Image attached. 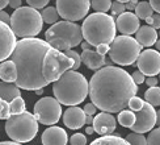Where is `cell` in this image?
Listing matches in <instances>:
<instances>
[{
	"mask_svg": "<svg viewBox=\"0 0 160 145\" xmlns=\"http://www.w3.org/2000/svg\"><path fill=\"white\" fill-rule=\"evenodd\" d=\"M68 136L67 132L61 127H50L46 128L42 133V144L43 145H67Z\"/></svg>",
	"mask_w": 160,
	"mask_h": 145,
	"instance_id": "cell-17",
	"label": "cell"
},
{
	"mask_svg": "<svg viewBox=\"0 0 160 145\" xmlns=\"http://www.w3.org/2000/svg\"><path fill=\"white\" fill-rule=\"evenodd\" d=\"M116 23V29H118L122 33V36H131L137 33V30L141 26L139 19L134 15L132 12H123L117 17Z\"/></svg>",
	"mask_w": 160,
	"mask_h": 145,
	"instance_id": "cell-15",
	"label": "cell"
},
{
	"mask_svg": "<svg viewBox=\"0 0 160 145\" xmlns=\"http://www.w3.org/2000/svg\"><path fill=\"white\" fill-rule=\"evenodd\" d=\"M25 100L21 98V96H18L16 99H13V100L9 103V114L11 115H20V114H22V112H25Z\"/></svg>",
	"mask_w": 160,
	"mask_h": 145,
	"instance_id": "cell-28",
	"label": "cell"
},
{
	"mask_svg": "<svg viewBox=\"0 0 160 145\" xmlns=\"http://www.w3.org/2000/svg\"><path fill=\"white\" fill-rule=\"evenodd\" d=\"M43 21L39 15V11H36L30 7H20L15 9L9 16V28L15 37L36 38V36L42 30Z\"/></svg>",
	"mask_w": 160,
	"mask_h": 145,
	"instance_id": "cell-6",
	"label": "cell"
},
{
	"mask_svg": "<svg viewBox=\"0 0 160 145\" xmlns=\"http://www.w3.org/2000/svg\"><path fill=\"white\" fill-rule=\"evenodd\" d=\"M9 104L0 99V120H7L9 119Z\"/></svg>",
	"mask_w": 160,
	"mask_h": 145,
	"instance_id": "cell-35",
	"label": "cell"
},
{
	"mask_svg": "<svg viewBox=\"0 0 160 145\" xmlns=\"http://www.w3.org/2000/svg\"><path fill=\"white\" fill-rule=\"evenodd\" d=\"M82 48H83V50H89V49H92V48H91V45H89V44H87L85 41L82 42Z\"/></svg>",
	"mask_w": 160,
	"mask_h": 145,
	"instance_id": "cell-49",
	"label": "cell"
},
{
	"mask_svg": "<svg viewBox=\"0 0 160 145\" xmlns=\"http://www.w3.org/2000/svg\"><path fill=\"white\" fill-rule=\"evenodd\" d=\"M144 21L147 23V25H148V26H151V25H152V19H151V17H147V19L144 20Z\"/></svg>",
	"mask_w": 160,
	"mask_h": 145,
	"instance_id": "cell-51",
	"label": "cell"
},
{
	"mask_svg": "<svg viewBox=\"0 0 160 145\" xmlns=\"http://www.w3.org/2000/svg\"><path fill=\"white\" fill-rule=\"evenodd\" d=\"M49 49L50 45L39 38H24L16 42L11 61L17 70L15 86L18 90L36 91L49 84L42 77V61Z\"/></svg>",
	"mask_w": 160,
	"mask_h": 145,
	"instance_id": "cell-2",
	"label": "cell"
},
{
	"mask_svg": "<svg viewBox=\"0 0 160 145\" xmlns=\"http://www.w3.org/2000/svg\"><path fill=\"white\" fill-rule=\"evenodd\" d=\"M39 15H41V19L43 23L50 24V25H54L55 23H58V19H59V15L55 9V7H51V5L45 7L42 12H39Z\"/></svg>",
	"mask_w": 160,
	"mask_h": 145,
	"instance_id": "cell-24",
	"label": "cell"
},
{
	"mask_svg": "<svg viewBox=\"0 0 160 145\" xmlns=\"http://www.w3.org/2000/svg\"><path fill=\"white\" fill-rule=\"evenodd\" d=\"M48 4H49L48 0H28V7H30V8L36 11L43 9L45 7H48Z\"/></svg>",
	"mask_w": 160,
	"mask_h": 145,
	"instance_id": "cell-36",
	"label": "cell"
},
{
	"mask_svg": "<svg viewBox=\"0 0 160 145\" xmlns=\"http://www.w3.org/2000/svg\"><path fill=\"white\" fill-rule=\"evenodd\" d=\"M63 54L66 57H68L72 59V62H74V66H72V70L76 71L79 67H80V65H82V59H80V54L79 53H76L75 50H66Z\"/></svg>",
	"mask_w": 160,
	"mask_h": 145,
	"instance_id": "cell-31",
	"label": "cell"
},
{
	"mask_svg": "<svg viewBox=\"0 0 160 145\" xmlns=\"http://www.w3.org/2000/svg\"><path fill=\"white\" fill-rule=\"evenodd\" d=\"M8 5L13 9H18L21 7V0H11V2H8Z\"/></svg>",
	"mask_w": 160,
	"mask_h": 145,
	"instance_id": "cell-45",
	"label": "cell"
},
{
	"mask_svg": "<svg viewBox=\"0 0 160 145\" xmlns=\"http://www.w3.org/2000/svg\"><path fill=\"white\" fill-rule=\"evenodd\" d=\"M125 140L130 145H147L144 135H139V133H130L126 136Z\"/></svg>",
	"mask_w": 160,
	"mask_h": 145,
	"instance_id": "cell-30",
	"label": "cell"
},
{
	"mask_svg": "<svg viewBox=\"0 0 160 145\" xmlns=\"http://www.w3.org/2000/svg\"><path fill=\"white\" fill-rule=\"evenodd\" d=\"M142 51V46L135 38L129 36H118L109 45V57L112 62L121 66H130L134 63Z\"/></svg>",
	"mask_w": 160,
	"mask_h": 145,
	"instance_id": "cell-8",
	"label": "cell"
},
{
	"mask_svg": "<svg viewBox=\"0 0 160 145\" xmlns=\"http://www.w3.org/2000/svg\"><path fill=\"white\" fill-rule=\"evenodd\" d=\"M7 5H8V0H0V11H4Z\"/></svg>",
	"mask_w": 160,
	"mask_h": 145,
	"instance_id": "cell-47",
	"label": "cell"
},
{
	"mask_svg": "<svg viewBox=\"0 0 160 145\" xmlns=\"http://www.w3.org/2000/svg\"><path fill=\"white\" fill-rule=\"evenodd\" d=\"M144 99L146 103H148L150 105H159L160 104V89L158 87H150L147 91L144 92Z\"/></svg>",
	"mask_w": 160,
	"mask_h": 145,
	"instance_id": "cell-27",
	"label": "cell"
},
{
	"mask_svg": "<svg viewBox=\"0 0 160 145\" xmlns=\"http://www.w3.org/2000/svg\"><path fill=\"white\" fill-rule=\"evenodd\" d=\"M82 28V36L87 44L92 46L110 45L116 38V23L114 19L106 13H92L87 16Z\"/></svg>",
	"mask_w": 160,
	"mask_h": 145,
	"instance_id": "cell-4",
	"label": "cell"
},
{
	"mask_svg": "<svg viewBox=\"0 0 160 145\" xmlns=\"http://www.w3.org/2000/svg\"><path fill=\"white\" fill-rule=\"evenodd\" d=\"M135 41L142 46V48H148L152 46L158 41V32L148 25L139 26V29L135 33Z\"/></svg>",
	"mask_w": 160,
	"mask_h": 145,
	"instance_id": "cell-20",
	"label": "cell"
},
{
	"mask_svg": "<svg viewBox=\"0 0 160 145\" xmlns=\"http://www.w3.org/2000/svg\"><path fill=\"white\" fill-rule=\"evenodd\" d=\"M93 132H96L100 136H109L112 135L116 129V117H113V115L106 114V112H100L96 117H93Z\"/></svg>",
	"mask_w": 160,
	"mask_h": 145,
	"instance_id": "cell-16",
	"label": "cell"
},
{
	"mask_svg": "<svg viewBox=\"0 0 160 145\" xmlns=\"http://www.w3.org/2000/svg\"><path fill=\"white\" fill-rule=\"evenodd\" d=\"M118 123L125 128H131L135 123V115L134 112H131L130 110H123L121 112H118V117H117Z\"/></svg>",
	"mask_w": 160,
	"mask_h": 145,
	"instance_id": "cell-25",
	"label": "cell"
},
{
	"mask_svg": "<svg viewBox=\"0 0 160 145\" xmlns=\"http://www.w3.org/2000/svg\"><path fill=\"white\" fill-rule=\"evenodd\" d=\"M137 66L143 75L156 77L160 71V54L159 51L147 49L141 51L137 59Z\"/></svg>",
	"mask_w": 160,
	"mask_h": 145,
	"instance_id": "cell-13",
	"label": "cell"
},
{
	"mask_svg": "<svg viewBox=\"0 0 160 145\" xmlns=\"http://www.w3.org/2000/svg\"><path fill=\"white\" fill-rule=\"evenodd\" d=\"M137 4H138L137 0H128V2L125 3V9H128V11H134L135 7H137Z\"/></svg>",
	"mask_w": 160,
	"mask_h": 145,
	"instance_id": "cell-42",
	"label": "cell"
},
{
	"mask_svg": "<svg viewBox=\"0 0 160 145\" xmlns=\"http://www.w3.org/2000/svg\"><path fill=\"white\" fill-rule=\"evenodd\" d=\"M96 53H98L100 56L108 54V53H109V45H100V46H97Z\"/></svg>",
	"mask_w": 160,
	"mask_h": 145,
	"instance_id": "cell-41",
	"label": "cell"
},
{
	"mask_svg": "<svg viewBox=\"0 0 160 145\" xmlns=\"http://www.w3.org/2000/svg\"><path fill=\"white\" fill-rule=\"evenodd\" d=\"M74 62L66 57L62 51L50 48L43 57L42 61V77L48 83L58 81L66 71L72 70Z\"/></svg>",
	"mask_w": 160,
	"mask_h": 145,
	"instance_id": "cell-9",
	"label": "cell"
},
{
	"mask_svg": "<svg viewBox=\"0 0 160 145\" xmlns=\"http://www.w3.org/2000/svg\"><path fill=\"white\" fill-rule=\"evenodd\" d=\"M146 142L147 145H160V129L155 128L154 131H151L148 137L146 138Z\"/></svg>",
	"mask_w": 160,
	"mask_h": 145,
	"instance_id": "cell-33",
	"label": "cell"
},
{
	"mask_svg": "<svg viewBox=\"0 0 160 145\" xmlns=\"http://www.w3.org/2000/svg\"><path fill=\"white\" fill-rule=\"evenodd\" d=\"M135 13L134 15L138 17V19H143L146 20L147 17H151L152 15H154V11L151 9V7L147 2H141V3H138L137 7H135Z\"/></svg>",
	"mask_w": 160,
	"mask_h": 145,
	"instance_id": "cell-26",
	"label": "cell"
},
{
	"mask_svg": "<svg viewBox=\"0 0 160 145\" xmlns=\"http://www.w3.org/2000/svg\"><path fill=\"white\" fill-rule=\"evenodd\" d=\"M82 62L88 67L89 70H100L104 67V65H106V59L105 56H100L96 50H83L82 56H80Z\"/></svg>",
	"mask_w": 160,
	"mask_h": 145,
	"instance_id": "cell-19",
	"label": "cell"
},
{
	"mask_svg": "<svg viewBox=\"0 0 160 145\" xmlns=\"http://www.w3.org/2000/svg\"><path fill=\"white\" fill-rule=\"evenodd\" d=\"M143 104H144V100H143L142 98L132 96L130 100H129V103H128V107L130 108L131 112H137V111H139V110L143 107Z\"/></svg>",
	"mask_w": 160,
	"mask_h": 145,
	"instance_id": "cell-32",
	"label": "cell"
},
{
	"mask_svg": "<svg viewBox=\"0 0 160 145\" xmlns=\"http://www.w3.org/2000/svg\"><path fill=\"white\" fill-rule=\"evenodd\" d=\"M52 92L59 104L75 107L88 96V81L82 72L68 70L54 82Z\"/></svg>",
	"mask_w": 160,
	"mask_h": 145,
	"instance_id": "cell-3",
	"label": "cell"
},
{
	"mask_svg": "<svg viewBox=\"0 0 160 145\" xmlns=\"http://www.w3.org/2000/svg\"><path fill=\"white\" fill-rule=\"evenodd\" d=\"M154 45L156 46V51H158V50H159V48H160V41H159V40H158V41H156Z\"/></svg>",
	"mask_w": 160,
	"mask_h": 145,
	"instance_id": "cell-54",
	"label": "cell"
},
{
	"mask_svg": "<svg viewBox=\"0 0 160 145\" xmlns=\"http://www.w3.org/2000/svg\"><path fill=\"white\" fill-rule=\"evenodd\" d=\"M110 9H112V15H110L112 17L113 16H119L121 13L125 12V2H121V0H118V2H113Z\"/></svg>",
	"mask_w": 160,
	"mask_h": 145,
	"instance_id": "cell-34",
	"label": "cell"
},
{
	"mask_svg": "<svg viewBox=\"0 0 160 145\" xmlns=\"http://www.w3.org/2000/svg\"><path fill=\"white\" fill-rule=\"evenodd\" d=\"M89 4L96 11V13H105L112 7V2L109 0H95V2H89Z\"/></svg>",
	"mask_w": 160,
	"mask_h": 145,
	"instance_id": "cell-29",
	"label": "cell"
},
{
	"mask_svg": "<svg viewBox=\"0 0 160 145\" xmlns=\"http://www.w3.org/2000/svg\"><path fill=\"white\" fill-rule=\"evenodd\" d=\"M148 4H150V7H151L152 11H154V9H155V12H159V11H160V3L158 2V0H151Z\"/></svg>",
	"mask_w": 160,
	"mask_h": 145,
	"instance_id": "cell-46",
	"label": "cell"
},
{
	"mask_svg": "<svg viewBox=\"0 0 160 145\" xmlns=\"http://www.w3.org/2000/svg\"><path fill=\"white\" fill-rule=\"evenodd\" d=\"M63 123L67 128L79 129L85 124V114L80 107H70L63 114Z\"/></svg>",
	"mask_w": 160,
	"mask_h": 145,
	"instance_id": "cell-18",
	"label": "cell"
},
{
	"mask_svg": "<svg viewBox=\"0 0 160 145\" xmlns=\"http://www.w3.org/2000/svg\"><path fill=\"white\" fill-rule=\"evenodd\" d=\"M5 132L13 142L22 145L36 137L38 132V123L33 114L25 111L20 115H11L9 119H7Z\"/></svg>",
	"mask_w": 160,
	"mask_h": 145,
	"instance_id": "cell-7",
	"label": "cell"
},
{
	"mask_svg": "<svg viewBox=\"0 0 160 145\" xmlns=\"http://www.w3.org/2000/svg\"><path fill=\"white\" fill-rule=\"evenodd\" d=\"M93 123V117L91 115H85V124H92Z\"/></svg>",
	"mask_w": 160,
	"mask_h": 145,
	"instance_id": "cell-48",
	"label": "cell"
},
{
	"mask_svg": "<svg viewBox=\"0 0 160 145\" xmlns=\"http://www.w3.org/2000/svg\"><path fill=\"white\" fill-rule=\"evenodd\" d=\"M0 145H21V144H17V142H13V141H2Z\"/></svg>",
	"mask_w": 160,
	"mask_h": 145,
	"instance_id": "cell-50",
	"label": "cell"
},
{
	"mask_svg": "<svg viewBox=\"0 0 160 145\" xmlns=\"http://www.w3.org/2000/svg\"><path fill=\"white\" fill-rule=\"evenodd\" d=\"M18 96H21L20 90L13 83L0 82V99H2V100H4L9 104L13 99H16Z\"/></svg>",
	"mask_w": 160,
	"mask_h": 145,
	"instance_id": "cell-22",
	"label": "cell"
},
{
	"mask_svg": "<svg viewBox=\"0 0 160 145\" xmlns=\"http://www.w3.org/2000/svg\"><path fill=\"white\" fill-rule=\"evenodd\" d=\"M135 115V123L134 125L130 128L134 131V133H139V135H143L146 132H150L152 131V128L155 127V124H159V112L155 111V108L150 105L148 103L143 104V107L134 112Z\"/></svg>",
	"mask_w": 160,
	"mask_h": 145,
	"instance_id": "cell-12",
	"label": "cell"
},
{
	"mask_svg": "<svg viewBox=\"0 0 160 145\" xmlns=\"http://www.w3.org/2000/svg\"><path fill=\"white\" fill-rule=\"evenodd\" d=\"M62 115V107L54 98L45 96L34 104V119L43 125H52L59 121Z\"/></svg>",
	"mask_w": 160,
	"mask_h": 145,
	"instance_id": "cell-10",
	"label": "cell"
},
{
	"mask_svg": "<svg viewBox=\"0 0 160 145\" xmlns=\"http://www.w3.org/2000/svg\"><path fill=\"white\" fill-rule=\"evenodd\" d=\"M36 94H37V95H42V94H43V89H41V90H36Z\"/></svg>",
	"mask_w": 160,
	"mask_h": 145,
	"instance_id": "cell-53",
	"label": "cell"
},
{
	"mask_svg": "<svg viewBox=\"0 0 160 145\" xmlns=\"http://www.w3.org/2000/svg\"><path fill=\"white\" fill-rule=\"evenodd\" d=\"M91 8V4L88 0H75V2H70V0H58L55 9L58 15L64 19V21H79L87 16Z\"/></svg>",
	"mask_w": 160,
	"mask_h": 145,
	"instance_id": "cell-11",
	"label": "cell"
},
{
	"mask_svg": "<svg viewBox=\"0 0 160 145\" xmlns=\"http://www.w3.org/2000/svg\"><path fill=\"white\" fill-rule=\"evenodd\" d=\"M16 78H17V70L15 63L11 59H7V61L0 63V79H2V82L13 83L16 82Z\"/></svg>",
	"mask_w": 160,
	"mask_h": 145,
	"instance_id": "cell-21",
	"label": "cell"
},
{
	"mask_svg": "<svg viewBox=\"0 0 160 145\" xmlns=\"http://www.w3.org/2000/svg\"><path fill=\"white\" fill-rule=\"evenodd\" d=\"M89 145H130V144L119 135H109L96 138Z\"/></svg>",
	"mask_w": 160,
	"mask_h": 145,
	"instance_id": "cell-23",
	"label": "cell"
},
{
	"mask_svg": "<svg viewBox=\"0 0 160 145\" xmlns=\"http://www.w3.org/2000/svg\"><path fill=\"white\" fill-rule=\"evenodd\" d=\"M46 40L45 41L50 45V48L66 51L71 50V48H75L79 44H82V28L80 25L70 21H58L45 33Z\"/></svg>",
	"mask_w": 160,
	"mask_h": 145,
	"instance_id": "cell-5",
	"label": "cell"
},
{
	"mask_svg": "<svg viewBox=\"0 0 160 145\" xmlns=\"http://www.w3.org/2000/svg\"><path fill=\"white\" fill-rule=\"evenodd\" d=\"M85 131H87V133H88V135H92V133H93V128H92V127H88Z\"/></svg>",
	"mask_w": 160,
	"mask_h": 145,
	"instance_id": "cell-52",
	"label": "cell"
},
{
	"mask_svg": "<svg viewBox=\"0 0 160 145\" xmlns=\"http://www.w3.org/2000/svg\"><path fill=\"white\" fill-rule=\"evenodd\" d=\"M131 79H132V82H134V83L138 86V84H142V83L144 82V75H143V74H142V72L139 71V70H137V71L132 72Z\"/></svg>",
	"mask_w": 160,
	"mask_h": 145,
	"instance_id": "cell-38",
	"label": "cell"
},
{
	"mask_svg": "<svg viewBox=\"0 0 160 145\" xmlns=\"http://www.w3.org/2000/svg\"><path fill=\"white\" fill-rule=\"evenodd\" d=\"M96 110H97V108H96L92 103H88V104H87L85 107H84L83 111H84V114H85V115H91V116H92V115H95V114H96Z\"/></svg>",
	"mask_w": 160,
	"mask_h": 145,
	"instance_id": "cell-39",
	"label": "cell"
},
{
	"mask_svg": "<svg viewBox=\"0 0 160 145\" xmlns=\"http://www.w3.org/2000/svg\"><path fill=\"white\" fill-rule=\"evenodd\" d=\"M137 92L138 86L132 82L131 75L117 66H105L97 70L88 82L92 104L110 115L123 111Z\"/></svg>",
	"mask_w": 160,
	"mask_h": 145,
	"instance_id": "cell-1",
	"label": "cell"
},
{
	"mask_svg": "<svg viewBox=\"0 0 160 145\" xmlns=\"http://www.w3.org/2000/svg\"><path fill=\"white\" fill-rule=\"evenodd\" d=\"M16 37L12 33L8 24L0 21V62H4L11 57L16 46Z\"/></svg>",
	"mask_w": 160,
	"mask_h": 145,
	"instance_id": "cell-14",
	"label": "cell"
},
{
	"mask_svg": "<svg viewBox=\"0 0 160 145\" xmlns=\"http://www.w3.org/2000/svg\"><path fill=\"white\" fill-rule=\"evenodd\" d=\"M71 145H85L87 144V137L82 133H75L71 136V140H70Z\"/></svg>",
	"mask_w": 160,
	"mask_h": 145,
	"instance_id": "cell-37",
	"label": "cell"
},
{
	"mask_svg": "<svg viewBox=\"0 0 160 145\" xmlns=\"http://www.w3.org/2000/svg\"><path fill=\"white\" fill-rule=\"evenodd\" d=\"M146 83H147V86H150V87H156L158 78L156 77H148L147 79H146Z\"/></svg>",
	"mask_w": 160,
	"mask_h": 145,
	"instance_id": "cell-43",
	"label": "cell"
},
{
	"mask_svg": "<svg viewBox=\"0 0 160 145\" xmlns=\"http://www.w3.org/2000/svg\"><path fill=\"white\" fill-rule=\"evenodd\" d=\"M151 19H152V28H154L155 30L156 29H159L160 28V16H159V13H156V15H152L151 16Z\"/></svg>",
	"mask_w": 160,
	"mask_h": 145,
	"instance_id": "cell-40",
	"label": "cell"
},
{
	"mask_svg": "<svg viewBox=\"0 0 160 145\" xmlns=\"http://www.w3.org/2000/svg\"><path fill=\"white\" fill-rule=\"evenodd\" d=\"M0 21L4 23V24H8L9 23V15L4 11H0Z\"/></svg>",
	"mask_w": 160,
	"mask_h": 145,
	"instance_id": "cell-44",
	"label": "cell"
}]
</instances>
